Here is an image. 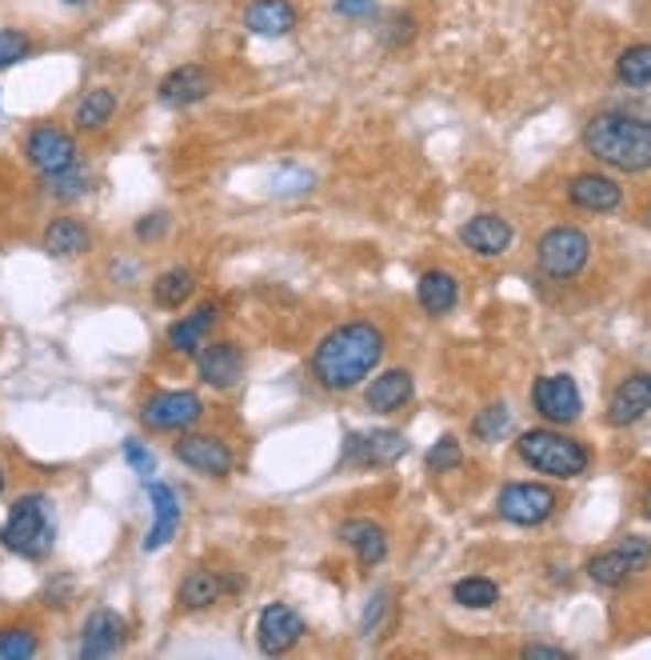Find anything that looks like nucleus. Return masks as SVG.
<instances>
[{"label": "nucleus", "mask_w": 651, "mask_h": 660, "mask_svg": "<svg viewBox=\"0 0 651 660\" xmlns=\"http://www.w3.org/2000/svg\"><path fill=\"white\" fill-rule=\"evenodd\" d=\"M508 424H512V412H508V404H488V409L471 421V433H476V441H500L503 433H508Z\"/></svg>", "instance_id": "nucleus-33"}, {"label": "nucleus", "mask_w": 651, "mask_h": 660, "mask_svg": "<svg viewBox=\"0 0 651 660\" xmlns=\"http://www.w3.org/2000/svg\"><path fill=\"white\" fill-rule=\"evenodd\" d=\"M512 240L516 228L503 217H496V213H480V217H471L468 225L459 228V245L471 249L476 257H503L512 249Z\"/></svg>", "instance_id": "nucleus-17"}, {"label": "nucleus", "mask_w": 651, "mask_h": 660, "mask_svg": "<svg viewBox=\"0 0 651 660\" xmlns=\"http://www.w3.org/2000/svg\"><path fill=\"white\" fill-rule=\"evenodd\" d=\"M0 493H4V468H0Z\"/></svg>", "instance_id": "nucleus-42"}, {"label": "nucleus", "mask_w": 651, "mask_h": 660, "mask_svg": "<svg viewBox=\"0 0 651 660\" xmlns=\"http://www.w3.org/2000/svg\"><path fill=\"white\" fill-rule=\"evenodd\" d=\"M124 461L137 468L140 477H152V473H156V461H152V453L140 441H124Z\"/></svg>", "instance_id": "nucleus-37"}, {"label": "nucleus", "mask_w": 651, "mask_h": 660, "mask_svg": "<svg viewBox=\"0 0 651 660\" xmlns=\"http://www.w3.org/2000/svg\"><path fill=\"white\" fill-rule=\"evenodd\" d=\"M532 404L547 424H576L584 412V397H579L576 380L567 372H552L532 385Z\"/></svg>", "instance_id": "nucleus-11"}, {"label": "nucleus", "mask_w": 651, "mask_h": 660, "mask_svg": "<svg viewBox=\"0 0 651 660\" xmlns=\"http://www.w3.org/2000/svg\"><path fill=\"white\" fill-rule=\"evenodd\" d=\"M648 564H651V541H643V537H619L611 549L596 552V556L587 561V576H592V585L599 588H623L628 581H636Z\"/></svg>", "instance_id": "nucleus-6"}, {"label": "nucleus", "mask_w": 651, "mask_h": 660, "mask_svg": "<svg viewBox=\"0 0 651 660\" xmlns=\"http://www.w3.org/2000/svg\"><path fill=\"white\" fill-rule=\"evenodd\" d=\"M41 652V640L29 625H4L0 628V660H29Z\"/></svg>", "instance_id": "nucleus-32"}, {"label": "nucleus", "mask_w": 651, "mask_h": 660, "mask_svg": "<svg viewBox=\"0 0 651 660\" xmlns=\"http://www.w3.org/2000/svg\"><path fill=\"white\" fill-rule=\"evenodd\" d=\"M200 416H204V401L188 389L156 392V397H149V401L140 404V424L149 433H184Z\"/></svg>", "instance_id": "nucleus-7"}, {"label": "nucleus", "mask_w": 651, "mask_h": 660, "mask_svg": "<svg viewBox=\"0 0 651 660\" xmlns=\"http://www.w3.org/2000/svg\"><path fill=\"white\" fill-rule=\"evenodd\" d=\"M304 617L292 605H268L257 617V645L264 657H284L304 640Z\"/></svg>", "instance_id": "nucleus-12"}, {"label": "nucleus", "mask_w": 651, "mask_h": 660, "mask_svg": "<svg viewBox=\"0 0 651 660\" xmlns=\"http://www.w3.org/2000/svg\"><path fill=\"white\" fill-rule=\"evenodd\" d=\"M29 53H33V41H29L21 29H0V73H9L12 65H21Z\"/></svg>", "instance_id": "nucleus-35"}, {"label": "nucleus", "mask_w": 651, "mask_h": 660, "mask_svg": "<svg viewBox=\"0 0 651 660\" xmlns=\"http://www.w3.org/2000/svg\"><path fill=\"white\" fill-rule=\"evenodd\" d=\"M149 500H152V517L156 520H152L149 537H144V552H156L181 529V500H176V493H172L169 485H161V480H149Z\"/></svg>", "instance_id": "nucleus-21"}, {"label": "nucleus", "mask_w": 651, "mask_h": 660, "mask_svg": "<svg viewBox=\"0 0 651 660\" xmlns=\"http://www.w3.org/2000/svg\"><path fill=\"white\" fill-rule=\"evenodd\" d=\"M213 88L216 80L204 65H181L156 85V97H161L164 109H188V105H200V100L213 97Z\"/></svg>", "instance_id": "nucleus-15"}, {"label": "nucleus", "mask_w": 651, "mask_h": 660, "mask_svg": "<svg viewBox=\"0 0 651 660\" xmlns=\"http://www.w3.org/2000/svg\"><path fill=\"white\" fill-rule=\"evenodd\" d=\"M124 637H129L124 617H117L112 608H97V613L85 620V628H80V657L85 660L112 657V652L124 645Z\"/></svg>", "instance_id": "nucleus-18"}, {"label": "nucleus", "mask_w": 651, "mask_h": 660, "mask_svg": "<svg viewBox=\"0 0 651 660\" xmlns=\"http://www.w3.org/2000/svg\"><path fill=\"white\" fill-rule=\"evenodd\" d=\"M196 372H200V380L208 389L228 392L245 377V353H240L236 340H208V345L196 353Z\"/></svg>", "instance_id": "nucleus-14"}, {"label": "nucleus", "mask_w": 651, "mask_h": 660, "mask_svg": "<svg viewBox=\"0 0 651 660\" xmlns=\"http://www.w3.org/2000/svg\"><path fill=\"white\" fill-rule=\"evenodd\" d=\"M240 588V581L236 576H220V573H208V569H193V573L184 576L181 588H176V601H181V608H188V613H200V608H213L216 601L225 593H236Z\"/></svg>", "instance_id": "nucleus-22"}, {"label": "nucleus", "mask_w": 651, "mask_h": 660, "mask_svg": "<svg viewBox=\"0 0 651 660\" xmlns=\"http://www.w3.org/2000/svg\"><path fill=\"white\" fill-rule=\"evenodd\" d=\"M516 453H520L523 465L552 480H576L592 465V453H587L584 444L576 436L555 433V429H528V433H520Z\"/></svg>", "instance_id": "nucleus-3"}, {"label": "nucleus", "mask_w": 651, "mask_h": 660, "mask_svg": "<svg viewBox=\"0 0 651 660\" xmlns=\"http://www.w3.org/2000/svg\"><path fill=\"white\" fill-rule=\"evenodd\" d=\"M193 293H196L193 269H164L152 281V301L161 304V309H181V304L193 301Z\"/></svg>", "instance_id": "nucleus-29"}, {"label": "nucleus", "mask_w": 651, "mask_h": 660, "mask_svg": "<svg viewBox=\"0 0 651 660\" xmlns=\"http://www.w3.org/2000/svg\"><path fill=\"white\" fill-rule=\"evenodd\" d=\"M65 4H85V0H65Z\"/></svg>", "instance_id": "nucleus-43"}, {"label": "nucleus", "mask_w": 651, "mask_h": 660, "mask_svg": "<svg viewBox=\"0 0 651 660\" xmlns=\"http://www.w3.org/2000/svg\"><path fill=\"white\" fill-rule=\"evenodd\" d=\"M651 412V372H631L616 385L608 401V424L611 429H628V424L643 421Z\"/></svg>", "instance_id": "nucleus-16"}, {"label": "nucleus", "mask_w": 651, "mask_h": 660, "mask_svg": "<svg viewBox=\"0 0 651 660\" xmlns=\"http://www.w3.org/2000/svg\"><path fill=\"white\" fill-rule=\"evenodd\" d=\"M336 17H352V21H364L376 12V0H332Z\"/></svg>", "instance_id": "nucleus-39"}, {"label": "nucleus", "mask_w": 651, "mask_h": 660, "mask_svg": "<svg viewBox=\"0 0 651 660\" xmlns=\"http://www.w3.org/2000/svg\"><path fill=\"white\" fill-rule=\"evenodd\" d=\"M452 601L464 608H491L500 601V585L488 581V576H464V581H456V588H452Z\"/></svg>", "instance_id": "nucleus-31"}, {"label": "nucleus", "mask_w": 651, "mask_h": 660, "mask_svg": "<svg viewBox=\"0 0 651 660\" xmlns=\"http://www.w3.org/2000/svg\"><path fill=\"white\" fill-rule=\"evenodd\" d=\"M24 161L33 164L41 176H56L76 164V141L56 125H36L24 137Z\"/></svg>", "instance_id": "nucleus-10"}, {"label": "nucleus", "mask_w": 651, "mask_h": 660, "mask_svg": "<svg viewBox=\"0 0 651 660\" xmlns=\"http://www.w3.org/2000/svg\"><path fill=\"white\" fill-rule=\"evenodd\" d=\"M340 541L356 552L360 569H376V564L388 556V532H384V524H376V520H364V517L344 520Z\"/></svg>", "instance_id": "nucleus-24"}, {"label": "nucleus", "mask_w": 651, "mask_h": 660, "mask_svg": "<svg viewBox=\"0 0 651 660\" xmlns=\"http://www.w3.org/2000/svg\"><path fill=\"white\" fill-rule=\"evenodd\" d=\"M44 252L56 260H65V257H80V252L93 249V232H88L85 220H76V217H56L53 225L44 228Z\"/></svg>", "instance_id": "nucleus-26"}, {"label": "nucleus", "mask_w": 651, "mask_h": 660, "mask_svg": "<svg viewBox=\"0 0 651 660\" xmlns=\"http://www.w3.org/2000/svg\"><path fill=\"white\" fill-rule=\"evenodd\" d=\"M384 360V333L372 321H348L312 348L308 372L324 392H352Z\"/></svg>", "instance_id": "nucleus-1"}, {"label": "nucleus", "mask_w": 651, "mask_h": 660, "mask_svg": "<svg viewBox=\"0 0 651 660\" xmlns=\"http://www.w3.org/2000/svg\"><path fill=\"white\" fill-rule=\"evenodd\" d=\"M117 93H112V88H88L85 97L76 100V109H73V125L80 132H100L108 125V120L117 117Z\"/></svg>", "instance_id": "nucleus-28"}, {"label": "nucleus", "mask_w": 651, "mask_h": 660, "mask_svg": "<svg viewBox=\"0 0 651 660\" xmlns=\"http://www.w3.org/2000/svg\"><path fill=\"white\" fill-rule=\"evenodd\" d=\"M459 465H464V448H459L456 436H440L427 448V473H456Z\"/></svg>", "instance_id": "nucleus-34"}, {"label": "nucleus", "mask_w": 651, "mask_h": 660, "mask_svg": "<svg viewBox=\"0 0 651 660\" xmlns=\"http://www.w3.org/2000/svg\"><path fill=\"white\" fill-rule=\"evenodd\" d=\"M584 152L616 173H648L651 169V120L636 112L608 109L584 125Z\"/></svg>", "instance_id": "nucleus-2"}, {"label": "nucleus", "mask_w": 651, "mask_h": 660, "mask_svg": "<svg viewBox=\"0 0 651 660\" xmlns=\"http://www.w3.org/2000/svg\"><path fill=\"white\" fill-rule=\"evenodd\" d=\"M535 260L552 281H572L592 260V237L576 225H555L535 240Z\"/></svg>", "instance_id": "nucleus-5"}, {"label": "nucleus", "mask_w": 651, "mask_h": 660, "mask_svg": "<svg viewBox=\"0 0 651 660\" xmlns=\"http://www.w3.org/2000/svg\"><path fill=\"white\" fill-rule=\"evenodd\" d=\"M44 181H48V193L53 196H61V201H73V196H80L88 188L85 184V173H80V169H65V173H56V176H44Z\"/></svg>", "instance_id": "nucleus-36"}, {"label": "nucleus", "mask_w": 651, "mask_h": 660, "mask_svg": "<svg viewBox=\"0 0 651 660\" xmlns=\"http://www.w3.org/2000/svg\"><path fill=\"white\" fill-rule=\"evenodd\" d=\"M412 392H416L412 372H408V368H388V372H380V377L364 389V404L372 412H380V416H388V412L404 409V404L412 401Z\"/></svg>", "instance_id": "nucleus-23"}, {"label": "nucleus", "mask_w": 651, "mask_h": 660, "mask_svg": "<svg viewBox=\"0 0 651 660\" xmlns=\"http://www.w3.org/2000/svg\"><path fill=\"white\" fill-rule=\"evenodd\" d=\"M572 652L567 649H555V645H528L523 649V660H567Z\"/></svg>", "instance_id": "nucleus-40"}, {"label": "nucleus", "mask_w": 651, "mask_h": 660, "mask_svg": "<svg viewBox=\"0 0 651 660\" xmlns=\"http://www.w3.org/2000/svg\"><path fill=\"white\" fill-rule=\"evenodd\" d=\"M169 232V213H149L144 220H137V240H161Z\"/></svg>", "instance_id": "nucleus-38"}, {"label": "nucleus", "mask_w": 651, "mask_h": 660, "mask_svg": "<svg viewBox=\"0 0 651 660\" xmlns=\"http://www.w3.org/2000/svg\"><path fill=\"white\" fill-rule=\"evenodd\" d=\"M56 541V524H53V509H48V497L41 493H24L17 497V505L9 509L4 524H0V544L24 561H44L53 552Z\"/></svg>", "instance_id": "nucleus-4"}, {"label": "nucleus", "mask_w": 651, "mask_h": 660, "mask_svg": "<svg viewBox=\"0 0 651 660\" xmlns=\"http://www.w3.org/2000/svg\"><path fill=\"white\" fill-rule=\"evenodd\" d=\"M404 453H408L404 433H392V429L352 433L344 441V465H352V468H384V465H395Z\"/></svg>", "instance_id": "nucleus-13"}, {"label": "nucleus", "mask_w": 651, "mask_h": 660, "mask_svg": "<svg viewBox=\"0 0 651 660\" xmlns=\"http://www.w3.org/2000/svg\"><path fill=\"white\" fill-rule=\"evenodd\" d=\"M648 217H651V201H648Z\"/></svg>", "instance_id": "nucleus-44"}, {"label": "nucleus", "mask_w": 651, "mask_h": 660, "mask_svg": "<svg viewBox=\"0 0 651 660\" xmlns=\"http://www.w3.org/2000/svg\"><path fill=\"white\" fill-rule=\"evenodd\" d=\"M416 301H420V309H424L427 316H448L452 309H456V301H459L456 277H452V272H444V269H427L424 277H420V284H416Z\"/></svg>", "instance_id": "nucleus-27"}, {"label": "nucleus", "mask_w": 651, "mask_h": 660, "mask_svg": "<svg viewBox=\"0 0 651 660\" xmlns=\"http://www.w3.org/2000/svg\"><path fill=\"white\" fill-rule=\"evenodd\" d=\"M555 509H560L555 488L532 485V480H512V485H503L500 497H496V512H500L503 520H512V524H523V529L544 524Z\"/></svg>", "instance_id": "nucleus-8"}, {"label": "nucleus", "mask_w": 651, "mask_h": 660, "mask_svg": "<svg viewBox=\"0 0 651 660\" xmlns=\"http://www.w3.org/2000/svg\"><path fill=\"white\" fill-rule=\"evenodd\" d=\"M245 29L257 36H289L296 29V9L289 0H252L245 9Z\"/></svg>", "instance_id": "nucleus-25"}, {"label": "nucleus", "mask_w": 651, "mask_h": 660, "mask_svg": "<svg viewBox=\"0 0 651 660\" xmlns=\"http://www.w3.org/2000/svg\"><path fill=\"white\" fill-rule=\"evenodd\" d=\"M172 456H176L184 468H193V473L213 477V480H225L236 468L232 448H228L220 436H208V433H184L181 441L172 444Z\"/></svg>", "instance_id": "nucleus-9"}, {"label": "nucleus", "mask_w": 651, "mask_h": 660, "mask_svg": "<svg viewBox=\"0 0 651 660\" xmlns=\"http://www.w3.org/2000/svg\"><path fill=\"white\" fill-rule=\"evenodd\" d=\"M567 201L579 213H616L623 205V188L604 173H576L567 181Z\"/></svg>", "instance_id": "nucleus-19"}, {"label": "nucleus", "mask_w": 651, "mask_h": 660, "mask_svg": "<svg viewBox=\"0 0 651 660\" xmlns=\"http://www.w3.org/2000/svg\"><path fill=\"white\" fill-rule=\"evenodd\" d=\"M643 517L651 520V488H648V493H643Z\"/></svg>", "instance_id": "nucleus-41"}, {"label": "nucleus", "mask_w": 651, "mask_h": 660, "mask_svg": "<svg viewBox=\"0 0 651 660\" xmlns=\"http://www.w3.org/2000/svg\"><path fill=\"white\" fill-rule=\"evenodd\" d=\"M220 321V309H216L213 301L200 304L196 313L181 316L176 325H169V333H164V340H169V348L176 353V357H196L208 340H213V325Z\"/></svg>", "instance_id": "nucleus-20"}, {"label": "nucleus", "mask_w": 651, "mask_h": 660, "mask_svg": "<svg viewBox=\"0 0 651 660\" xmlns=\"http://www.w3.org/2000/svg\"><path fill=\"white\" fill-rule=\"evenodd\" d=\"M616 80L628 88H648L651 85V44H628L616 56Z\"/></svg>", "instance_id": "nucleus-30"}]
</instances>
